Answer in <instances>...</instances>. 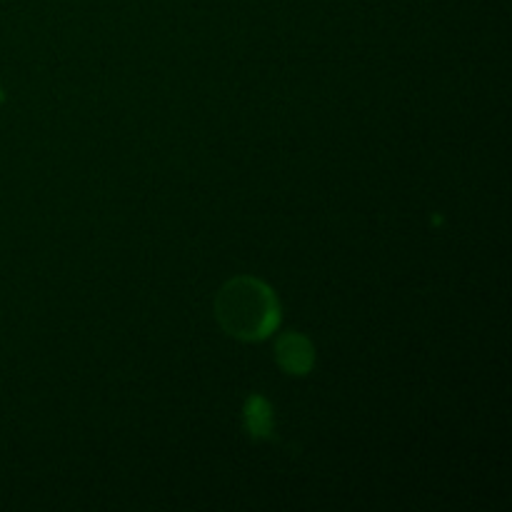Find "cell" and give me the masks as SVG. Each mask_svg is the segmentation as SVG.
<instances>
[{
    "label": "cell",
    "mask_w": 512,
    "mask_h": 512,
    "mask_svg": "<svg viewBox=\"0 0 512 512\" xmlns=\"http://www.w3.org/2000/svg\"><path fill=\"white\" fill-rule=\"evenodd\" d=\"M215 318L220 328L245 343H258L280 325V303L275 290L253 275L228 280L215 295Z\"/></svg>",
    "instance_id": "cell-1"
},
{
    "label": "cell",
    "mask_w": 512,
    "mask_h": 512,
    "mask_svg": "<svg viewBox=\"0 0 512 512\" xmlns=\"http://www.w3.org/2000/svg\"><path fill=\"white\" fill-rule=\"evenodd\" d=\"M275 363L288 375H308L315 365V348L303 333H283L275 340Z\"/></svg>",
    "instance_id": "cell-2"
},
{
    "label": "cell",
    "mask_w": 512,
    "mask_h": 512,
    "mask_svg": "<svg viewBox=\"0 0 512 512\" xmlns=\"http://www.w3.org/2000/svg\"><path fill=\"white\" fill-rule=\"evenodd\" d=\"M243 420L245 433H248L250 440H273L275 415L268 398H263V395L258 393L248 395L243 405Z\"/></svg>",
    "instance_id": "cell-3"
},
{
    "label": "cell",
    "mask_w": 512,
    "mask_h": 512,
    "mask_svg": "<svg viewBox=\"0 0 512 512\" xmlns=\"http://www.w3.org/2000/svg\"><path fill=\"white\" fill-rule=\"evenodd\" d=\"M3 100H5V95H3V90H0V103H3Z\"/></svg>",
    "instance_id": "cell-4"
}]
</instances>
